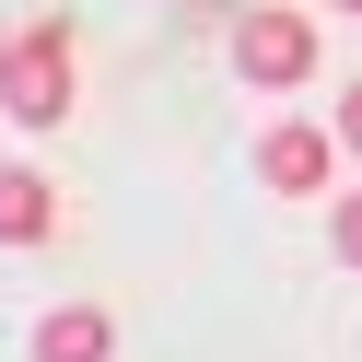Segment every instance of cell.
<instances>
[{
	"label": "cell",
	"instance_id": "277c9868",
	"mask_svg": "<svg viewBox=\"0 0 362 362\" xmlns=\"http://www.w3.org/2000/svg\"><path fill=\"white\" fill-rule=\"evenodd\" d=\"M35 362H117V315H105V304L35 315Z\"/></svg>",
	"mask_w": 362,
	"mask_h": 362
},
{
	"label": "cell",
	"instance_id": "5b68a950",
	"mask_svg": "<svg viewBox=\"0 0 362 362\" xmlns=\"http://www.w3.org/2000/svg\"><path fill=\"white\" fill-rule=\"evenodd\" d=\"M59 234V187L35 164H0V245H47Z\"/></svg>",
	"mask_w": 362,
	"mask_h": 362
},
{
	"label": "cell",
	"instance_id": "52a82bcc",
	"mask_svg": "<svg viewBox=\"0 0 362 362\" xmlns=\"http://www.w3.org/2000/svg\"><path fill=\"white\" fill-rule=\"evenodd\" d=\"M339 257L362 269V199H351V211H339Z\"/></svg>",
	"mask_w": 362,
	"mask_h": 362
},
{
	"label": "cell",
	"instance_id": "7a4b0ae2",
	"mask_svg": "<svg viewBox=\"0 0 362 362\" xmlns=\"http://www.w3.org/2000/svg\"><path fill=\"white\" fill-rule=\"evenodd\" d=\"M234 71L257 82V94H292V82L315 71V24L304 12H245L234 24Z\"/></svg>",
	"mask_w": 362,
	"mask_h": 362
},
{
	"label": "cell",
	"instance_id": "ba28073f",
	"mask_svg": "<svg viewBox=\"0 0 362 362\" xmlns=\"http://www.w3.org/2000/svg\"><path fill=\"white\" fill-rule=\"evenodd\" d=\"M339 12H362V0H339Z\"/></svg>",
	"mask_w": 362,
	"mask_h": 362
},
{
	"label": "cell",
	"instance_id": "3957f363",
	"mask_svg": "<svg viewBox=\"0 0 362 362\" xmlns=\"http://www.w3.org/2000/svg\"><path fill=\"white\" fill-rule=\"evenodd\" d=\"M327 164H339V129H304V117L269 129V152H257V175H269L281 199H315V187H327Z\"/></svg>",
	"mask_w": 362,
	"mask_h": 362
},
{
	"label": "cell",
	"instance_id": "8992f818",
	"mask_svg": "<svg viewBox=\"0 0 362 362\" xmlns=\"http://www.w3.org/2000/svg\"><path fill=\"white\" fill-rule=\"evenodd\" d=\"M327 129H339V141L362 152V82H351V94H339V117H327Z\"/></svg>",
	"mask_w": 362,
	"mask_h": 362
},
{
	"label": "cell",
	"instance_id": "6da1fadb",
	"mask_svg": "<svg viewBox=\"0 0 362 362\" xmlns=\"http://www.w3.org/2000/svg\"><path fill=\"white\" fill-rule=\"evenodd\" d=\"M71 82H82L71 24H24L12 59H0V117L12 129H71Z\"/></svg>",
	"mask_w": 362,
	"mask_h": 362
}]
</instances>
